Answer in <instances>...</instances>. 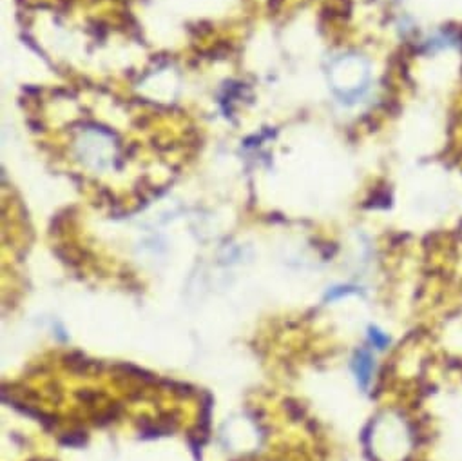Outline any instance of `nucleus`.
<instances>
[{
	"label": "nucleus",
	"mask_w": 462,
	"mask_h": 461,
	"mask_svg": "<svg viewBox=\"0 0 462 461\" xmlns=\"http://www.w3.org/2000/svg\"><path fill=\"white\" fill-rule=\"evenodd\" d=\"M354 373L357 376V382L362 389H367L368 383L372 380V373H374V360H372L370 352L359 351L354 358Z\"/></svg>",
	"instance_id": "obj_1"
},
{
	"label": "nucleus",
	"mask_w": 462,
	"mask_h": 461,
	"mask_svg": "<svg viewBox=\"0 0 462 461\" xmlns=\"http://www.w3.org/2000/svg\"><path fill=\"white\" fill-rule=\"evenodd\" d=\"M370 340L374 342V345L377 349H384L388 345V336L384 332H381L379 329H370Z\"/></svg>",
	"instance_id": "obj_2"
},
{
	"label": "nucleus",
	"mask_w": 462,
	"mask_h": 461,
	"mask_svg": "<svg viewBox=\"0 0 462 461\" xmlns=\"http://www.w3.org/2000/svg\"><path fill=\"white\" fill-rule=\"evenodd\" d=\"M348 293H352V289H348V287H338V289H333L332 293H328V300H333V298H338V296H343V294H348Z\"/></svg>",
	"instance_id": "obj_3"
}]
</instances>
